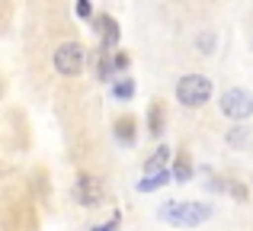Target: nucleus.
<instances>
[{"instance_id": "2", "label": "nucleus", "mask_w": 253, "mask_h": 231, "mask_svg": "<svg viewBox=\"0 0 253 231\" xmlns=\"http://www.w3.org/2000/svg\"><path fill=\"white\" fill-rule=\"evenodd\" d=\"M176 96H179V103H183V106L196 109V106H202V103H209L211 81H209V77H202V74H186L183 81L176 84Z\"/></svg>"}, {"instance_id": "6", "label": "nucleus", "mask_w": 253, "mask_h": 231, "mask_svg": "<svg viewBox=\"0 0 253 231\" xmlns=\"http://www.w3.org/2000/svg\"><path fill=\"white\" fill-rule=\"evenodd\" d=\"M164 183H170V174H148V180L141 183V189H157V186H164Z\"/></svg>"}, {"instance_id": "13", "label": "nucleus", "mask_w": 253, "mask_h": 231, "mask_svg": "<svg viewBox=\"0 0 253 231\" xmlns=\"http://www.w3.org/2000/svg\"><path fill=\"white\" fill-rule=\"evenodd\" d=\"M77 13H81V16H90V3H77Z\"/></svg>"}, {"instance_id": "9", "label": "nucleus", "mask_w": 253, "mask_h": 231, "mask_svg": "<svg viewBox=\"0 0 253 231\" xmlns=\"http://www.w3.org/2000/svg\"><path fill=\"white\" fill-rule=\"evenodd\" d=\"M116 129H119V138H128V141L135 138V132H131V129H135V122H131V119H119Z\"/></svg>"}, {"instance_id": "7", "label": "nucleus", "mask_w": 253, "mask_h": 231, "mask_svg": "<svg viewBox=\"0 0 253 231\" xmlns=\"http://www.w3.org/2000/svg\"><path fill=\"white\" fill-rule=\"evenodd\" d=\"M167 154H170L167 148H161V151H157V154L148 161V174H161V167H164V161H167Z\"/></svg>"}, {"instance_id": "1", "label": "nucleus", "mask_w": 253, "mask_h": 231, "mask_svg": "<svg viewBox=\"0 0 253 231\" xmlns=\"http://www.w3.org/2000/svg\"><path fill=\"white\" fill-rule=\"evenodd\" d=\"M209 215H211V209L199 206V202H164V209H161V219L167 225H179V228H196Z\"/></svg>"}, {"instance_id": "5", "label": "nucleus", "mask_w": 253, "mask_h": 231, "mask_svg": "<svg viewBox=\"0 0 253 231\" xmlns=\"http://www.w3.org/2000/svg\"><path fill=\"white\" fill-rule=\"evenodd\" d=\"M74 193H77V199H81L86 209H93V206H99V202H103V183H99L96 177L84 174L81 180H77Z\"/></svg>"}, {"instance_id": "3", "label": "nucleus", "mask_w": 253, "mask_h": 231, "mask_svg": "<svg viewBox=\"0 0 253 231\" xmlns=\"http://www.w3.org/2000/svg\"><path fill=\"white\" fill-rule=\"evenodd\" d=\"M221 113L231 116V119H247L253 116V96L247 90H228L221 96Z\"/></svg>"}, {"instance_id": "8", "label": "nucleus", "mask_w": 253, "mask_h": 231, "mask_svg": "<svg viewBox=\"0 0 253 231\" xmlns=\"http://www.w3.org/2000/svg\"><path fill=\"white\" fill-rule=\"evenodd\" d=\"M99 32H106V42H116V36H119V32H116V23H112V19L109 16H103V19H99Z\"/></svg>"}, {"instance_id": "4", "label": "nucleus", "mask_w": 253, "mask_h": 231, "mask_svg": "<svg viewBox=\"0 0 253 231\" xmlns=\"http://www.w3.org/2000/svg\"><path fill=\"white\" fill-rule=\"evenodd\" d=\"M55 68L61 74H77L84 68V45L77 42H64L61 48L55 51Z\"/></svg>"}, {"instance_id": "14", "label": "nucleus", "mask_w": 253, "mask_h": 231, "mask_svg": "<svg viewBox=\"0 0 253 231\" xmlns=\"http://www.w3.org/2000/svg\"><path fill=\"white\" fill-rule=\"evenodd\" d=\"M93 231H116V222H109V225H96Z\"/></svg>"}, {"instance_id": "12", "label": "nucleus", "mask_w": 253, "mask_h": 231, "mask_svg": "<svg viewBox=\"0 0 253 231\" xmlns=\"http://www.w3.org/2000/svg\"><path fill=\"white\" fill-rule=\"evenodd\" d=\"M151 132H161V109H151Z\"/></svg>"}, {"instance_id": "10", "label": "nucleus", "mask_w": 253, "mask_h": 231, "mask_svg": "<svg viewBox=\"0 0 253 231\" xmlns=\"http://www.w3.org/2000/svg\"><path fill=\"white\" fill-rule=\"evenodd\" d=\"M173 177H176L179 183H183V180H189V161H186V157H183V161L176 164V170H173Z\"/></svg>"}, {"instance_id": "11", "label": "nucleus", "mask_w": 253, "mask_h": 231, "mask_svg": "<svg viewBox=\"0 0 253 231\" xmlns=\"http://www.w3.org/2000/svg\"><path fill=\"white\" fill-rule=\"evenodd\" d=\"M131 93H135V84L131 81H119L116 84V96H131Z\"/></svg>"}]
</instances>
